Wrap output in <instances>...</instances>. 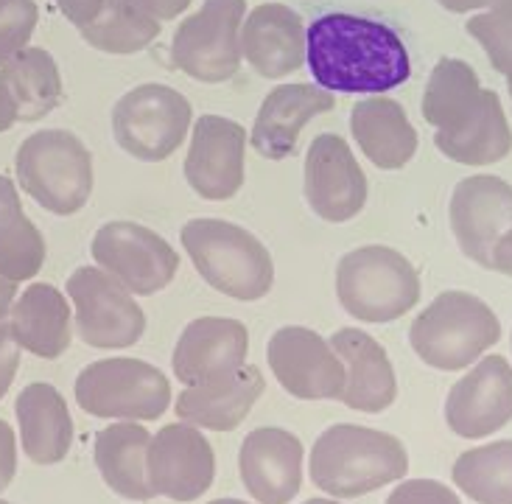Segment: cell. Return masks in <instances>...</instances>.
<instances>
[{"label": "cell", "mask_w": 512, "mask_h": 504, "mask_svg": "<svg viewBox=\"0 0 512 504\" xmlns=\"http://www.w3.org/2000/svg\"><path fill=\"white\" fill-rule=\"evenodd\" d=\"M65 292L76 308V334L90 348H132L146 331V314L135 294L101 266H79Z\"/></svg>", "instance_id": "10"}, {"label": "cell", "mask_w": 512, "mask_h": 504, "mask_svg": "<svg viewBox=\"0 0 512 504\" xmlns=\"http://www.w3.org/2000/svg\"><path fill=\"white\" fill-rule=\"evenodd\" d=\"M152 443L149 429L135 420H118L96 434L93 460L112 493L129 502H149L154 490L146 474V451Z\"/></svg>", "instance_id": "27"}, {"label": "cell", "mask_w": 512, "mask_h": 504, "mask_svg": "<svg viewBox=\"0 0 512 504\" xmlns=\"http://www.w3.org/2000/svg\"><path fill=\"white\" fill-rule=\"evenodd\" d=\"M468 34L485 48L490 65L512 82V20L493 12H476L468 20Z\"/></svg>", "instance_id": "34"}, {"label": "cell", "mask_w": 512, "mask_h": 504, "mask_svg": "<svg viewBox=\"0 0 512 504\" xmlns=\"http://www.w3.org/2000/svg\"><path fill=\"white\" fill-rule=\"evenodd\" d=\"M482 101L485 87L479 84L476 70L462 59L443 56L426 82L423 118L437 129V135H457L479 115Z\"/></svg>", "instance_id": "28"}, {"label": "cell", "mask_w": 512, "mask_h": 504, "mask_svg": "<svg viewBox=\"0 0 512 504\" xmlns=\"http://www.w3.org/2000/svg\"><path fill=\"white\" fill-rule=\"evenodd\" d=\"M445 12L454 14H476L490 9V0H437Z\"/></svg>", "instance_id": "42"}, {"label": "cell", "mask_w": 512, "mask_h": 504, "mask_svg": "<svg viewBox=\"0 0 512 504\" xmlns=\"http://www.w3.org/2000/svg\"><path fill=\"white\" fill-rule=\"evenodd\" d=\"M448 219L462 255L490 269L496 241L512 227V185L493 174L459 180L451 194Z\"/></svg>", "instance_id": "15"}, {"label": "cell", "mask_w": 512, "mask_h": 504, "mask_svg": "<svg viewBox=\"0 0 512 504\" xmlns=\"http://www.w3.org/2000/svg\"><path fill=\"white\" fill-rule=\"evenodd\" d=\"M0 504H12V502H3V499H0Z\"/></svg>", "instance_id": "50"}, {"label": "cell", "mask_w": 512, "mask_h": 504, "mask_svg": "<svg viewBox=\"0 0 512 504\" xmlns=\"http://www.w3.org/2000/svg\"><path fill=\"white\" fill-rule=\"evenodd\" d=\"M247 0H205L171 40V62L202 84L230 82L241 68V23Z\"/></svg>", "instance_id": "9"}, {"label": "cell", "mask_w": 512, "mask_h": 504, "mask_svg": "<svg viewBox=\"0 0 512 504\" xmlns=\"http://www.w3.org/2000/svg\"><path fill=\"white\" fill-rule=\"evenodd\" d=\"M263 373L255 364H241L236 373L185 387L177 398V415L213 432H230L250 415L255 401L263 395Z\"/></svg>", "instance_id": "23"}, {"label": "cell", "mask_w": 512, "mask_h": 504, "mask_svg": "<svg viewBox=\"0 0 512 504\" xmlns=\"http://www.w3.org/2000/svg\"><path fill=\"white\" fill-rule=\"evenodd\" d=\"M247 138L250 135L244 126L222 115H202L196 121L182 171L202 199L224 202L238 194L244 185Z\"/></svg>", "instance_id": "17"}, {"label": "cell", "mask_w": 512, "mask_h": 504, "mask_svg": "<svg viewBox=\"0 0 512 504\" xmlns=\"http://www.w3.org/2000/svg\"><path fill=\"white\" fill-rule=\"evenodd\" d=\"M238 468L255 502L289 504L303 485V443L277 426L252 429L241 443Z\"/></svg>", "instance_id": "18"}, {"label": "cell", "mask_w": 512, "mask_h": 504, "mask_svg": "<svg viewBox=\"0 0 512 504\" xmlns=\"http://www.w3.org/2000/svg\"><path fill=\"white\" fill-rule=\"evenodd\" d=\"M191 121L194 110L185 93L160 82L132 87L112 107L115 143L143 163H160L177 152Z\"/></svg>", "instance_id": "7"}, {"label": "cell", "mask_w": 512, "mask_h": 504, "mask_svg": "<svg viewBox=\"0 0 512 504\" xmlns=\"http://www.w3.org/2000/svg\"><path fill=\"white\" fill-rule=\"evenodd\" d=\"M20 199V194H17V185H14L9 177H3L0 174V208L3 205H9V202H17Z\"/></svg>", "instance_id": "45"}, {"label": "cell", "mask_w": 512, "mask_h": 504, "mask_svg": "<svg viewBox=\"0 0 512 504\" xmlns=\"http://www.w3.org/2000/svg\"><path fill=\"white\" fill-rule=\"evenodd\" d=\"M146 474L154 496L194 502L205 496L216 476V457L208 437L194 423H168L146 451Z\"/></svg>", "instance_id": "13"}, {"label": "cell", "mask_w": 512, "mask_h": 504, "mask_svg": "<svg viewBox=\"0 0 512 504\" xmlns=\"http://www.w3.org/2000/svg\"><path fill=\"white\" fill-rule=\"evenodd\" d=\"M512 420V364L485 356L459 378L445 398V423L465 440H482Z\"/></svg>", "instance_id": "16"}, {"label": "cell", "mask_w": 512, "mask_h": 504, "mask_svg": "<svg viewBox=\"0 0 512 504\" xmlns=\"http://www.w3.org/2000/svg\"><path fill=\"white\" fill-rule=\"evenodd\" d=\"M336 297L350 317L384 325L417 306L420 278L403 252L384 244H370L350 250L339 261Z\"/></svg>", "instance_id": "6"}, {"label": "cell", "mask_w": 512, "mask_h": 504, "mask_svg": "<svg viewBox=\"0 0 512 504\" xmlns=\"http://www.w3.org/2000/svg\"><path fill=\"white\" fill-rule=\"evenodd\" d=\"M56 6L65 14V20H70L76 28H82L101 12L104 0H56Z\"/></svg>", "instance_id": "39"}, {"label": "cell", "mask_w": 512, "mask_h": 504, "mask_svg": "<svg viewBox=\"0 0 512 504\" xmlns=\"http://www.w3.org/2000/svg\"><path fill=\"white\" fill-rule=\"evenodd\" d=\"M350 132L373 166L398 171L417 154V129L395 98L367 96L350 112Z\"/></svg>", "instance_id": "24"}, {"label": "cell", "mask_w": 512, "mask_h": 504, "mask_svg": "<svg viewBox=\"0 0 512 504\" xmlns=\"http://www.w3.org/2000/svg\"><path fill=\"white\" fill-rule=\"evenodd\" d=\"M507 90H510V98H512V82H507Z\"/></svg>", "instance_id": "49"}, {"label": "cell", "mask_w": 512, "mask_h": 504, "mask_svg": "<svg viewBox=\"0 0 512 504\" xmlns=\"http://www.w3.org/2000/svg\"><path fill=\"white\" fill-rule=\"evenodd\" d=\"M76 404L93 418L157 420L171 406V384L149 362L101 359L76 378Z\"/></svg>", "instance_id": "8"}, {"label": "cell", "mask_w": 512, "mask_h": 504, "mask_svg": "<svg viewBox=\"0 0 512 504\" xmlns=\"http://www.w3.org/2000/svg\"><path fill=\"white\" fill-rule=\"evenodd\" d=\"M487 12L512 20V0H490V9H487Z\"/></svg>", "instance_id": "46"}, {"label": "cell", "mask_w": 512, "mask_h": 504, "mask_svg": "<svg viewBox=\"0 0 512 504\" xmlns=\"http://www.w3.org/2000/svg\"><path fill=\"white\" fill-rule=\"evenodd\" d=\"M501 339V322L482 297L443 292L423 308L409 328V342L434 370H465Z\"/></svg>", "instance_id": "4"}, {"label": "cell", "mask_w": 512, "mask_h": 504, "mask_svg": "<svg viewBox=\"0 0 512 504\" xmlns=\"http://www.w3.org/2000/svg\"><path fill=\"white\" fill-rule=\"evenodd\" d=\"M305 65L322 90L342 96H381L412 76L401 34L384 20L350 12L319 14L308 23Z\"/></svg>", "instance_id": "1"}, {"label": "cell", "mask_w": 512, "mask_h": 504, "mask_svg": "<svg viewBox=\"0 0 512 504\" xmlns=\"http://www.w3.org/2000/svg\"><path fill=\"white\" fill-rule=\"evenodd\" d=\"M14 474H17V440L12 426L0 420V493L12 485Z\"/></svg>", "instance_id": "38"}, {"label": "cell", "mask_w": 512, "mask_h": 504, "mask_svg": "<svg viewBox=\"0 0 512 504\" xmlns=\"http://www.w3.org/2000/svg\"><path fill=\"white\" fill-rule=\"evenodd\" d=\"M17 182L40 208L73 216L93 194V154L68 129L28 135L14 157Z\"/></svg>", "instance_id": "5"}, {"label": "cell", "mask_w": 512, "mask_h": 504, "mask_svg": "<svg viewBox=\"0 0 512 504\" xmlns=\"http://www.w3.org/2000/svg\"><path fill=\"white\" fill-rule=\"evenodd\" d=\"M490 269H496L501 275L512 278V227L496 241L493 255H490Z\"/></svg>", "instance_id": "41"}, {"label": "cell", "mask_w": 512, "mask_h": 504, "mask_svg": "<svg viewBox=\"0 0 512 504\" xmlns=\"http://www.w3.org/2000/svg\"><path fill=\"white\" fill-rule=\"evenodd\" d=\"M303 504H342V502H333V499H308Z\"/></svg>", "instance_id": "48"}, {"label": "cell", "mask_w": 512, "mask_h": 504, "mask_svg": "<svg viewBox=\"0 0 512 504\" xmlns=\"http://www.w3.org/2000/svg\"><path fill=\"white\" fill-rule=\"evenodd\" d=\"M451 476L476 504H512V440H496L459 454Z\"/></svg>", "instance_id": "32"}, {"label": "cell", "mask_w": 512, "mask_h": 504, "mask_svg": "<svg viewBox=\"0 0 512 504\" xmlns=\"http://www.w3.org/2000/svg\"><path fill=\"white\" fill-rule=\"evenodd\" d=\"M0 84L12 101L17 121L23 124L51 115L62 101V73L45 48L26 45L6 65H0Z\"/></svg>", "instance_id": "29"}, {"label": "cell", "mask_w": 512, "mask_h": 504, "mask_svg": "<svg viewBox=\"0 0 512 504\" xmlns=\"http://www.w3.org/2000/svg\"><path fill=\"white\" fill-rule=\"evenodd\" d=\"M68 297L51 283H31L9 311V331L20 350L40 359H59L70 345Z\"/></svg>", "instance_id": "26"}, {"label": "cell", "mask_w": 512, "mask_h": 504, "mask_svg": "<svg viewBox=\"0 0 512 504\" xmlns=\"http://www.w3.org/2000/svg\"><path fill=\"white\" fill-rule=\"evenodd\" d=\"M90 252L107 275L140 297L166 289L180 269L177 250L138 222L101 224Z\"/></svg>", "instance_id": "11"}, {"label": "cell", "mask_w": 512, "mask_h": 504, "mask_svg": "<svg viewBox=\"0 0 512 504\" xmlns=\"http://www.w3.org/2000/svg\"><path fill=\"white\" fill-rule=\"evenodd\" d=\"M40 23L34 0H0V65L26 48Z\"/></svg>", "instance_id": "35"}, {"label": "cell", "mask_w": 512, "mask_h": 504, "mask_svg": "<svg viewBox=\"0 0 512 504\" xmlns=\"http://www.w3.org/2000/svg\"><path fill=\"white\" fill-rule=\"evenodd\" d=\"M305 202L325 222H350L367 205V177L345 138L325 132L305 152Z\"/></svg>", "instance_id": "14"}, {"label": "cell", "mask_w": 512, "mask_h": 504, "mask_svg": "<svg viewBox=\"0 0 512 504\" xmlns=\"http://www.w3.org/2000/svg\"><path fill=\"white\" fill-rule=\"evenodd\" d=\"M45 264V238L23 213L20 199L0 208V278L23 283Z\"/></svg>", "instance_id": "33"}, {"label": "cell", "mask_w": 512, "mask_h": 504, "mask_svg": "<svg viewBox=\"0 0 512 504\" xmlns=\"http://www.w3.org/2000/svg\"><path fill=\"white\" fill-rule=\"evenodd\" d=\"M328 342L345 364V387L339 395L342 404L367 415H378L395 404L398 378L387 350L373 336L361 328H339Z\"/></svg>", "instance_id": "22"}, {"label": "cell", "mask_w": 512, "mask_h": 504, "mask_svg": "<svg viewBox=\"0 0 512 504\" xmlns=\"http://www.w3.org/2000/svg\"><path fill=\"white\" fill-rule=\"evenodd\" d=\"M305 28L291 6H255L241 23V56L263 79H283L305 65Z\"/></svg>", "instance_id": "21"}, {"label": "cell", "mask_w": 512, "mask_h": 504, "mask_svg": "<svg viewBox=\"0 0 512 504\" xmlns=\"http://www.w3.org/2000/svg\"><path fill=\"white\" fill-rule=\"evenodd\" d=\"M160 28V20L143 12L135 0H104L101 12L79 28V34L101 54L129 56L149 48L160 37Z\"/></svg>", "instance_id": "31"}, {"label": "cell", "mask_w": 512, "mask_h": 504, "mask_svg": "<svg viewBox=\"0 0 512 504\" xmlns=\"http://www.w3.org/2000/svg\"><path fill=\"white\" fill-rule=\"evenodd\" d=\"M434 146L462 166H490L512 152V129L499 93L485 90L482 110L457 135H434Z\"/></svg>", "instance_id": "30"}, {"label": "cell", "mask_w": 512, "mask_h": 504, "mask_svg": "<svg viewBox=\"0 0 512 504\" xmlns=\"http://www.w3.org/2000/svg\"><path fill=\"white\" fill-rule=\"evenodd\" d=\"M387 504H462L454 490L437 479H406L387 496Z\"/></svg>", "instance_id": "36"}, {"label": "cell", "mask_w": 512, "mask_h": 504, "mask_svg": "<svg viewBox=\"0 0 512 504\" xmlns=\"http://www.w3.org/2000/svg\"><path fill=\"white\" fill-rule=\"evenodd\" d=\"M336 107V98L319 84H277L263 98L255 126L252 149L266 160H289L297 152V140L308 121Z\"/></svg>", "instance_id": "20"}, {"label": "cell", "mask_w": 512, "mask_h": 504, "mask_svg": "<svg viewBox=\"0 0 512 504\" xmlns=\"http://www.w3.org/2000/svg\"><path fill=\"white\" fill-rule=\"evenodd\" d=\"M143 12H149L154 20L166 23V20H177L194 0H135Z\"/></svg>", "instance_id": "40"}, {"label": "cell", "mask_w": 512, "mask_h": 504, "mask_svg": "<svg viewBox=\"0 0 512 504\" xmlns=\"http://www.w3.org/2000/svg\"><path fill=\"white\" fill-rule=\"evenodd\" d=\"M14 406L28 460L37 465H56L65 460L73 446V418L62 392L45 381H34L17 395Z\"/></svg>", "instance_id": "25"}, {"label": "cell", "mask_w": 512, "mask_h": 504, "mask_svg": "<svg viewBox=\"0 0 512 504\" xmlns=\"http://www.w3.org/2000/svg\"><path fill=\"white\" fill-rule=\"evenodd\" d=\"M266 359L277 384L300 401H339L345 364L328 339L303 325H286L272 334Z\"/></svg>", "instance_id": "12"}, {"label": "cell", "mask_w": 512, "mask_h": 504, "mask_svg": "<svg viewBox=\"0 0 512 504\" xmlns=\"http://www.w3.org/2000/svg\"><path fill=\"white\" fill-rule=\"evenodd\" d=\"M14 124H17V115H14L12 101H9L6 90H3V84H0V132L12 129Z\"/></svg>", "instance_id": "44"}, {"label": "cell", "mask_w": 512, "mask_h": 504, "mask_svg": "<svg viewBox=\"0 0 512 504\" xmlns=\"http://www.w3.org/2000/svg\"><path fill=\"white\" fill-rule=\"evenodd\" d=\"M14 294H17V283L0 278V322L9 317V311L14 306Z\"/></svg>", "instance_id": "43"}, {"label": "cell", "mask_w": 512, "mask_h": 504, "mask_svg": "<svg viewBox=\"0 0 512 504\" xmlns=\"http://www.w3.org/2000/svg\"><path fill=\"white\" fill-rule=\"evenodd\" d=\"M250 334L230 317H199L188 322L174 348V376L194 387L236 373L247 362Z\"/></svg>", "instance_id": "19"}, {"label": "cell", "mask_w": 512, "mask_h": 504, "mask_svg": "<svg viewBox=\"0 0 512 504\" xmlns=\"http://www.w3.org/2000/svg\"><path fill=\"white\" fill-rule=\"evenodd\" d=\"M180 238L196 272L216 292L252 303L272 289V255L247 227L224 219H191L180 230Z\"/></svg>", "instance_id": "3"}, {"label": "cell", "mask_w": 512, "mask_h": 504, "mask_svg": "<svg viewBox=\"0 0 512 504\" xmlns=\"http://www.w3.org/2000/svg\"><path fill=\"white\" fill-rule=\"evenodd\" d=\"M208 504H250V502H241V499H216V502H208Z\"/></svg>", "instance_id": "47"}, {"label": "cell", "mask_w": 512, "mask_h": 504, "mask_svg": "<svg viewBox=\"0 0 512 504\" xmlns=\"http://www.w3.org/2000/svg\"><path fill=\"white\" fill-rule=\"evenodd\" d=\"M308 468L311 482L328 496L356 499L403 479L409 471V454L392 434L339 423L319 434Z\"/></svg>", "instance_id": "2"}, {"label": "cell", "mask_w": 512, "mask_h": 504, "mask_svg": "<svg viewBox=\"0 0 512 504\" xmlns=\"http://www.w3.org/2000/svg\"><path fill=\"white\" fill-rule=\"evenodd\" d=\"M17 367H20V345L14 342L9 325L0 322V401L9 392V387H12Z\"/></svg>", "instance_id": "37"}]
</instances>
